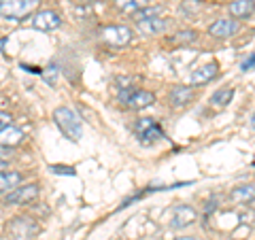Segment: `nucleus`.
I'll return each instance as SVG.
<instances>
[{
	"instance_id": "f257e3e1",
	"label": "nucleus",
	"mask_w": 255,
	"mask_h": 240,
	"mask_svg": "<svg viewBox=\"0 0 255 240\" xmlns=\"http://www.w3.org/2000/svg\"><path fill=\"white\" fill-rule=\"evenodd\" d=\"M53 121H55V125L60 127V132L66 136L70 142H79V140H81V134H83L81 119H79V115L75 113L73 109L58 107L53 111Z\"/></svg>"
},
{
	"instance_id": "f03ea898",
	"label": "nucleus",
	"mask_w": 255,
	"mask_h": 240,
	"mask_svg": "<svg viewBox=\"0 0 255 240\" xmlns=\"http://www.w3.org/2000/svg\"><path fill=\"white\" fill-rule=\"evenodd\" d=\"M38 0H0V17L11 21H23L36 9Z\"/></svg>"
},
{
	"instance_id": "7ed1b4c3",
	"label": "nucleus",
	"mask_w": 255,
	"mask_h": 240,
	"mask_svg": "<svg viewBox=\"0 0 255 240\" xmlns=\"http://www.w3.org/2000/svg\"><path fill=\"white\" fill-rule=\"evenodd\" d=\"M134 134L138 136V140L142 142V145H153V142L166 138L162 125H159L155 119H151V117L136 119V123H134Z\"/></svg>"
},
{
	"instance_id": "20e7f679",
	"label": "nucleus",
	"mask_w": 255,
	"mask_h": 240,
	"mask_svg": "<svg viewBox=\"0 0 255 240\" xmlns=\"http://www.w3.org/2000/svg\"><path fill=\"white\" fill-rule=\"evenodd\" d=\"M119 102L130 111H142L155 105V94L149 90H124L119 94Z\"/></svg>"
},
{
	"instance_id": "39448f33",
	"label": "nucleus",
	"mask_w": 255,
	"mask_h": 240,
	"mask_svg": "<svg viewBox=\"0 0 255 240\" xmlns=\"http://www.w3.org/2000/svg\"><path fill=\"white\" fill-rule=\"evenodd\" d=\"M6 234L13 236L15 240H30L32 236L38 234V226L30 217H15L9 221V226H6Z\"/></svg>"
},
{
	"instance_id": "423d86ee",
	"label": "nucleus",
	"mask_w": 255,
	"mask_h": 240,
	"mask_svg": "<svg viewBox=\"0 0 255 240\" xmlns=\"http://www.w3.org/2000/svg\"><path fill=\"white\" fill-rule=\"evenodd\" d=\"M100 34L105 38V43L111 47H126L132 41V30L128 26H107L102 28Z\"/></svg>"
},
{
	"instance_id": "0eeeda50",
	"label": "nucleus",
	"mask_w": 255,
	"mask_h": 240,
	"mask_svg": "<svg viewBox=\"0 0 255 240\" xmlns=\"http://www.w3.org/2000/svg\"><path fill=\"white\" fill-rule=\"evenodd\" d=\"M38 185L36 183H28V185L23 187H15L11 189L9 194L4 196V202L6 204H26V202H32V200L38 198Z\"/></svg>"
},
{
	"instance_id": "6e6552de",
	"label": "nucleus",
	"mask_w": 255,
	"mask_h": 240,
	"mask_svg": "<svg viewBox=\"0 0 255 240\" xmlns=\"http://www.w3.org/2000/svg\"><path fill=\"white\" fill-rule=\"evenodd\" d=\"M32 26H34L36 30L51 32V30H58L62 26V19L55 11H38L34 17H32Z\"/></svg>"
},
{
	"instance_id": "1a4fd4ad",
	"label": "nucleus",
	"mask_w": 255,
	"mask_h": 240,
	"mask_svg": "<svg viewBox=\"0 0 255 240\" xmlns=\"http://www.w3.org/2000/svg\"><path fill=\"white\" fill-rule=\"evenodd\" d=\"M238 32V21L230 17H221L217 21H213L209 26V34L215 38H230Z\"/></svg>"
},
{
	"instance_id": "9d476101",
	"label": "nucleus",
	"mask_w": 255,
	"mask_h": 240,
	"mask_svg": "<svg viewBox=\"0 0 255 240\" xmlns=\"http://www.w3.org/2000/svg\"><path fill=\"white\" fill-rule=\"evenodd\" d=\"M194 98H196V90H194V87H189V85H177V87H172L170 96H168L170 105H172L174 109L187 107Z\"/></svg>"
},
{
	"instance_id": "9b49d317",
	"label": "nucleus",
	"mask_w": 255,
	"mask_h": 240,
	"mask_svg": "<svg viewBox=\"0 0 255 240\" xmlns=\"http://www.w3.org/2000/svg\"><path fill=\"white\" fill-rule=\"evenodd\" d=\"M196 221V211L191 209V206L187 204H179V206H174V211H172V228H189L191 223Z\"/></svg>"
},
{
	"instance_id": "f8f14e48",
	"label": "nucleus",
	"mask_w": 255,
	"mask_h": 240,
	"mask_svg": "<svg viewBox=\"0 0 255 240\" xmlns=\"http://www.w3.org/2000/svg\"><path fill=\"white\" fill-rule=\"evenodd\" d=\"M217 70H219L217 62H209V64H204V66H200L198 70H194L191 77H189V81H191V85H204V83H209L217 77Z\"/></svg>"
},
{
	"instance_id": "ddd939ff",
	"label": "nucleus",
	"mask_w": 255,
	"mask_h": 240,
	"mask_svg": "<svg viewBox=\"0 0 255 240\" xmlns=\"http://www.w3.org/2000/svg\"><path fill=\"white\" fill-rule=\"evenodd\" d=\"M136 30L142 36H157L166 30V21L162 17H151V19H140L136 21Z\"/></svg>"
},
{
	"instance_id": "4468645a",
	"label": "nucleus",
	"mask_w": 255,
	"mask_h": 240,
	"mask_svg": "<svg viewBox=\"0 0 255 240\" xmlns=\"http://www.w3.org/2000/svg\"><path fill=\"white\" fill-rule=\"evenodd\" d=\"M23 140V132L19 130V127H15V125H6L0 130V147H17L19 142Z\"/></svg>"
},
{
	"instance_id": "2eb2a0df",
	"label": "nucleus",
	"mask_w": 255,
	"mask_h": 240,
	"mask_svg": "<svg viewBox=\"0 0 255 240\" xmlns=\"http://www.w3.org/2000/svg\"><path fill=\"white\" fill-rule=\"evenodd\" d=\"M253 11H255V2H253V0H234V2H230V15H232L234 19L251 17Z\"/></svg>"
},
{
	"instance_id": "dca6fc26",
	"label": "nucleus",
	"mask_w": 255,
	"mask_h": 240,
	"mask_svg": "<svg viewBox=\"0 0 255 240\" xmlns=\"http://www.w3.org/2000/svg\"><path fill=\"white\" fill-rule=\"evenodd\" d=\"M21 183V172L17 170H2L0 172V194H9L11 189H15Z\"/></svg>"
},
{
	"instance_id": "f3484780",
	"label": "nucleus",
	"mask_w": 255,
	"mask_h": 240,
	"mask_svg": "<svg viewBox=\"0 0 255 240\" xmlns=\"http://www.w3.org/2000/svg\"><path fill=\"white\" fill-rule=\"evenodd\" d=\"M230 198H232L234 202H238V204L253 202V200H255V183H249V185H241V187L232 189Z\"/></svg>"
},
{
	"instance_id": "a211bd4d",
	"label": "nucleus",
	"mask_w": 255,
	"mask_h": 240,
	"mask_svg": "<svg viewBox=\"0 0 255 240\" xmlns=\"http://www.w3.org/2000/svg\"><path fill=\"white\" fill-rule=\"evenodd\" d=\"M232 98H234V87H221V90H217L211 96L209 102L213 107H228Z\"/></svg>"
},
{
	"instance_id": "6ab92c4d",
	"label": "nucleus",
	"mask_w": 255,
	"mask_h": 240,
	"mask_svg": "<svg viewBox=\"0 0 255 240\" xmlns=\"http://www.w3.org/2000/svg\"><path fill=\"white\" fill-rule=\"evenodd\" d=\"M113 4L122 13H138L149 4V0H113Z\"/></svg>"
},
{
	"instance_id": "aec40b11",
	"label": "nucleus",
	"mask_w": 255,
	"mask_h": 240,
	"mask_svg": "<svg viewBox=\"0 0 255 240\" xmlns=\"http://www.w3.org/2000/svg\"><path fill=\"white\" fill-rule=\"evenodd\" d=\"M198 32L196 30H181L177 32V34L172 36V43H177V45H191V43H196L198 41Z\"/></svg>"
},
{
	"instance_id": "412c9836",
	"label": "nucleus",
	"mask_w": 255,
	"mask_h": 240,
	"mask_svg": "<svg viewBox=\"0 0 255 240\" xmlns=\"http://www.w3.org/2000/svg\"><path fill=\"white\" fill-rule=\"evenodd\" d=\"M58 66H55V64H49V66H47L45 70H43V79H45V83H49V85H55L58 83Z\"/></svg>"
},
{
	"instance_id": "4be33fe9",
	"label": "nucleus",
	"mask_w": 255,
	"mask_h": 240,
	"mask_svg": "<svg viewBox=\"0 0 255 240\" xmlns=\"http://www.w3.org/2000/svg\"><path fill=\"white\" fill-rule=\"evenodd\" d=\"M159 13H162V6H153V9H140L138 13H134L136 15V21H140V19H151V17H159Z\"/></svg>"
},
{
	"instance_id": "5701e85b",
	"label": "nucleus",
	"mask_w": 255,
	"mask_h": 240,
	"mask_svg": "<svg viewBox=\"0 0 255 240\" xmlns=\"http://www.w3.org/2000/svg\"><path fill=\"white\" fill-rule=\"evenodd\" d=\"M202 9V4H200V0H187V2H183V11L189 13V11H200Z\"/></svg>"
},
{
	"instance_id": "b1692460",
	"label": "nucleus",
	"mask_w": 255,
	"mask_h": 240,
	"mask_svg": "<svg viewBox=\"0 0 255 240\" xmlns=\"http://www.w3.org/2000/svg\"><path fill=\"white\" fill-rule=\"evenodd\" d=\"M51 172L55 174H68V177H73L75 170L73 168H68V166H51Z\"/></svg>"
},
{
	"instance_id": "393cba45",
	"label": "nucleus",
	"mask_w": 255,
	"mask_h": 240,
	"mask_svg": "<svg viewBox=\"0 0 255 240\" xmlns=\"http://www.w3.org/2000/svg\"><path fill=\"white\" fill-rule=\"evenodd\" d=\"M253 66H255V53H251L249 58H247V60H245V62L241 64V68L245 70V73H247V70H251Z\"/></svg>"
},
{
	"instance_id": "a878e982",
	"label": "nucleus",
	"mask_w": 255,
	"mask_h": 240,
	"mask_svg": "<svg viewBox=\"0 0 255 240\" xmlns=\"http://www.w3.org/2000/svg\"><path fill=\"white\" fill-rule=\"evenodd\" d=\"M11 155H13V149H9V147H0V162H9Z\"/></svg>"
},
{
	"instance_id": "bb28decb",
	"label": "nucleus",
	"mask_w": 255,
	"mask_h": 240,
	"mask_svg": "<svg viewBox=\"0 0 255 240\" xmlns=\"http://www.w3.org/2000/svg\"><path fill=\"white\" fill-rule=\"evenodd\" d=\"M11 115L9 113H0V130H2V127H6V125H11Z\"/></svg>"
},
{
	"instance_id": "cd10ccee",
	"label": "nucleus",
	"mask_w": 255,
	"mask_h": 240,
	"mask_svg": "<svg viewBox=\"0 0 255 240\" xmlns=\"http://www.w3.org/2000/svg\"><path fill=\"white\" fill-rule=\"evenodd\" d=\"M6 164H9V162H0V172L4 170V166H6Z\"/></svg>"
},
{
	"instance_id": "c85d7f7f",
	"label": "nucleus",
	"mask_w": 255,
	"mask_h": 240,
	"mask_svg": "<svg viewBox=\"0 0 255 240\" xmlns=\"http://www.w3.org/2000/svg\"><path fill=\"white\" fill-rule=\"evenodd\" d=\"M251 125H253V127H255V113H253V115H251Z\"/></svg>"
},
{
	"instance_id": "c756f323",
	"label": "nucleus",
	"mask_w": 255,
	"mask_h": 240,
	"mask_svg": "<svg viewBox=\"0 0 255 240\" xmlns=\"http://www.w3.org/2000/svg\"><path fill=\"white\" fill-rule=\"evenodd\" d=\"M177 240H196V238H189V236H185V238H177Z\"/></svg>"
}]
</instances>
